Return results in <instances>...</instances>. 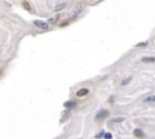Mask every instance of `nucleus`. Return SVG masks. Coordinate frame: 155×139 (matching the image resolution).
Here are the masks:
<instances>
[{
  "instance_id": "f257e3e1",
  "label": "nucleus",
  "mask_w": 155,
  "mask_h": 139,
  "mask_svg": "<svg viewBox=\"0 0 155 139\" xmlns=\"http://www.w3.org/2000/svg\"><path fill=\"white\" fill-rule=\"evenodd\" d=\"M34 24L41 29H49V23L44 22V21H34Z\"/></svg>"
},
{
  "instance_id": "f03ea898",
  "label": "nucleus",
  "mask_w": 155,
  "mask_h": 139,
  "mask_svg": "<svg viewBox=\"0 0 155 139\" xmlns=\"http://www.w3.org/2000/svg\"><path fill=\"white\" fill-rule=\"evenodd\" d=\"M109 115V111L108 110H101L97 115H96V120H102V119H104Z\"/></svg>"
},
{
  "instance_id": "7ed1b4c3",
  "label": "nucleus",
  "mask_w": 155,
  "mask_h": 139,
  "mask_svg": "<svg viewBox=\"0 0 155 139\" xmlns=\"http://www.w3.org/2000/svg\"><path fill=\"white\" fill-rule=\"evenodd\" d=\"M86 95H89V89H87V88H80V89H78V92H76V96H78V97H84V96H86Z\"/></svg>"
},
{
  "instance_id": "20e7f679",
  "label": "nucleus",
  "mask_w": 155,
  "mask_h": 139,
  "mask_svg": "<svg viewBox=\"0 0 155 139\" xmlns=\"http://www.w3.org/2000/svg\"><path fill=\"white\" fill-rule=\"evenodd\" d=\"M133 133H134L136 137H138V138H143L144 137L143 131H142V129H138V128H137V129H134V131H133Z\"/></svg>"
},
{
  "instance_id": "39448f33",
  "label": "nucleus",
  "mask_w": 155,
  "mask_h": 139,
  "mask_svg": "<svg viewBox=\"0 0 155 139\" xmlns=\"http://www.w3.org/2000/svg\"><path fill=\"white\" fill-rule=\"evenodd\" d=\"M124 121H125V119H124V117H119V119H114L111 122L114 123V122H124Z\"/></svg>"
},
{
  "instance_id": "423d86ee",
  "label": "nucleus",
  "mask_w": 155,
  "mask_h": 139,
  "mask_svg": "<svg viewBox=\"0 0 155 139\" xmlns=\"http://www.w3.org/2000/svg\"><path fill=\"white\" fill-rule=\"evenodd\" d=\"M66 7V4H61V5H58L57 7H56V11H61V10H63Z\"/></svg>"
},
{
  "instance_id": "0eeeda50",
  "label": "nucleus",
  "mask_w": 155,
  "mask_h": 139,
  "mask_svg": "<svg viewBox=\"0 0 155 139\" xmlns=\"http://www.w3.org/2000/svg\"><path fill=\"white\" fill-rule=\"evenodd\" d=\"M75 104H76V103H74V102H67L64 105L68 108V106H75Z\"/></svg>"
},
{
  "instance_id": "6e6552de",
  "label": "nucleus",
  "mask_w": 155,
  "mask_h": 139,
  "mask_svg": "<svg viewBox=\"0 0 155 139\" xmlns=\"http://www.w3.org/2000/svg\"><path fill=\"white\" fill-rule=\"evenodd\" d=\"M142 61H143V62H154L155 58H154V57H150V58H143Z\"/></svg>"
},
{
  "instance_id": "1a4fd4ad",
  "label": "nucleus",
  "mask_w": 155,
  "mask_h": 139,
  "mask_svg": "<svg viewBox=\"0 0 155 139\" xmlns=\"http://www.w3.org/2000/svg\"><path fill=\"white\" fill-rule=\"evenodd\" d=\"M147 45H148V42L145 41V42H141V44H138L137 45V47H145Z\"/></svg>"
},
{
  "instance_id": "9d476101",
  "label": "nucleus",
  "mask_w": 155,
  "mask_h": 139,
  "mask_svg": "<svg viewBox=\"0 0 155 139\" xmlns=\"http://www.w3.org/2000/svg\"><path fill=\"white\" fill-rule=\"evenodd\" d=\"M130 80H131V78H128L127 80H124V81H122V82H121V85H122V86H125V85H127V83L130 82Z\"/></svg>"
},
{
  "instance_id": "9b49d317",
  "label": "nucleus",
  "mask_w": 155,
  "mask_h": 139,
  "mask_svg": "<svg viewBox=\"0 0 155 139\" xmlns=\"http://www.w3.org/2000/svg\"><path fill=\"white\" fill-rule=\"evenodd\" d=\"M104 138H105V139H111V135H110V134H105Z\"/></svg>"
},
{
  "instance_id": "f8f14e48",
  "label": "nucleus",
  "mask_w": 155,
  "mask_h": 139,
  "mask_svg": "<svg viewBox=\"0 0 155 139\" xmlns=\"http://www.w3.org/2000/svg\"><path fill=\"white\" fill-rule=\"evenodd\" d=\"M150 100H153V97H149L148 99H145V102H150Z\"/></svg>"
}]
</instances>
